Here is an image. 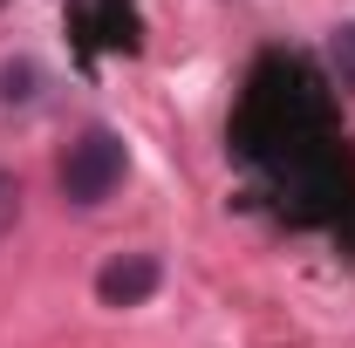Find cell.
I'll return each instance as SVG.
<instances>
[{"label": "cell", "instance_id": "1", "mask_svg": "<svg viewBox=\"0 0 355 348\" xmlns=\"http://www.w3.org/2000/svg\"><path fill=\"white\" fill-rule=\"evenodd\" d=\"M55 177H62V198H69V205H103V198L123 184V137L103 130V123L83 130L62 150V171Z\"/></svg>", "mask_w": 355, "mask_h": 348}, {"label": "cell", "instance_id": "2", "mask_svg": "<svg viewBox=\"0 0 355 348\" xmlns=\"http://www.w3.org/2000/svg\"><path fill=\"white\" fill-rule=\"evenodd\" d=\"M157 280H164L157 253H116V260L96 273V301L103 307H144L157 294Z\"/></svg>", "mask_w": 355, "mask_h": 348}, {"label": "cell", "instance_id": "3", "mask_svg": "<svg viewBox=\"0 0 355 348\" xmlns=\"http://www.w3.org/2000/svg\"><path fill=\"white\" fill-rule=\"evenodd\" d=\"M328 62H335L342 89H355V21H342V28L328 35Z\"/></svg>", "mask_w": 355, "mask_h": 348}, {"label": "cell", "instance_id": "4", "mask_svg": "<svg viewBox=\"0 0 355 348\" xmlns=\"http://www.w3.org/2000/svg\"><path fill=\"white\" fill-rule=\"evenodd\" d=\"M35 82H42V76H35V62H7V69H0V103H28Z\"/></svg>", "mask_w": 355, "mask_h": 348}, {"label": "cell", "instance_id": "5", "mask_svg": "<svg viewBox=\"0 0 355 348\" xmlns=\"http://www.w3.org/2000/svg\"><path fill=\"white\" fill-rule=\"evenodd\" d=\"M14 218H21V184H14V171H0V239L14 232Z\"/></svg>", "mask_w": 355, "mask_h": 348}]
</instances>
